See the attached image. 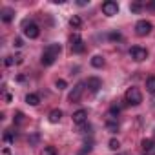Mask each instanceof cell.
<instances>
[{"label":"cell","mask_w":155,"mask_h":155,"mask_svg":"<svg viewBox=\"0 0 155 155\" xmlns=\"http://www.w3.org/2000/svg\"><path fill=\"white\" fill-rule=\"evenodd\" d=\"M69 48H71L73 53H84L86 44H84V40H82V37H81L79 33H73V35L69 37Z\"/></svg>","instance_id":"obj_2"},{"label":"cell","mask_w":155,"mask_h":155,"mask_svg":"<svg viewBox=\"0 0 155 155\" xmlns=\"http://www.w3.org/2000/svg\"><path fill=\"white\" fill-rule=\"evenodd\" d=\"M148 8H151V9H155V2H151V4H150Z\"/></svg>","instance_id":"obj_29"},{"label":"cell","mask_w":155,"mask_h":155,"mask_svg":"<svg viewBox=\"0 0 155 155\" xmlns=\"http://www.w3.org/2000/svg\"><path fill=\"white\" fill-rule=\"evenodd\" d=\"M151 22H148V20H139L137 24H135V33L139 35V37H146L150 31H151Z\"/></svg>","instance_id":"obj_6"},{"label":"cell","mask_w":155,"mask_h":155,"mask_svg":"<svg viewBox=\"0 0 155 155\" xmlns=\"http://www.w3.org/2000/svg\"><path fill=\"white\" fill-rule=\"evenodd\" d=\"M71 119H73V122H75V124L82 126V124L88 120V111H86V110H77V111L73 113V117H71Z\"/></svg>","instance_id":"obj_9"},{"label":"cell","mask_w":155,"mask_h":155,"mask_svg":"<svg viewBox=\"0 0 155 155\" xmlns=\"http://www.w3.org/2000/svg\"><path fill=\"white\" fill-rule=\"evenodd\" d=\"M84 86H86V82H79V84L73 88V91L69 93V101H71V102H79V101H81V97H82V93H84Z\"/></svg>","instance_id":"obj_8"},{"label":"cell","mask_w":155,"mask_h":155,"mask_svg":"<svg viewBox=\"0 0 155 155\" xmlns=\"http://www.w3.org/2000/svg\"><path fill=\"white\" fill-rule=\"evenodd\" d=\"M124 97H126V102H128L130 106H139V104L142 102V93H140L139 88H130Z\"/></svg>","instance_id":"obj_3"},{"label":"cell","mask_w":155,"mask_h":155,"mask_svg":"<svg viewBox=\"0 0 155 155\" xmlns=\"http://www.w3.org/2000/svg\"><path fill=\"white\" fill-rule=\"evenodd\" d=\"M15 58H17V57H15ZM15 58H13V57H8V58H6V60H4V64H6V66H13V64H15V62H17V60H15Z\"/></svg>","instance_id":"obj_26"},{"label":"cell","mask_w":155,"mask_h":155,"mask_svg":"<svg viewBox=\"0 0 155 155\" xmlns=\"http://www.w3.org/2000/svg\"><path fill=\"white\" fill-rule=\"evenodd\" d=\"M110 38H111V40H120V38H122V35H120V33H111V35H110Z\"/></svg>","instance_id":"obj_27"},{"label":"cell","mask_w":155,"mask_h":155,"mask_svg":"<svg viewBox=\"0 0 155 155\" xmlns=\"http://www.w3.org/2000/svg\"><path fill=\"white\" fill-rule=\"evenodd\" d=\"M130 11H131V13H140V11H142V4H140V2H133V4L130 6Z\"/></svg>","instance_id":"obj_20"},{"label":"cell","mask_w":155,"mask_h":155,"mask_svg":"<svg viewBox=\"0 0 155 155\" xmlns=\"http://www.w3.org/2000/svg\"><path fill=\"white\" fill-rule=\"evenodd\" d=\"M55 86H57V90H66V86H68V84H66V81H64V79H58V81L55 82Z\"/></svg>","instance_id":"obj_24"},{"label":"cell","mask_w":155,"mask_h":155,"mask_svg":"<svg viewBox=\"0 0 155 155\" xmlns=\"http://www.w3.org/2000/svg\"><path fill=\"white\" fill-rule=\"evenodd\" d=\"M130 57L133 60H137V62H142V60L148 58V51L144 48H140V46H133V48H130Z\"/></svg>","instance_id":"obj_5"},{"label":"cell","mask_w":155,"mask_h":155,"mask_svg":"<svg viewBox=\"0 0 155 155\" xmlns=\"http://www.w3.org/2000/svg\"><path fill=\"white\" fill-rule=\"evenodd\" d=\"M22 28H24V35H26L28 38H37V37L40 35V29H38V26H37L35 22H28V20H24Z\"/></svg>","instance_id":"obj_4"},{"label":"cell","mask_w":155,"mask_h":155,"mask_svg":"<svg viewBox=\"0 0 155 155\" xmlns=\"http://www.w3.org/2000/svg\"><path fill=\"white\" fill-rule=\"evenodd\" d=\"M146 90L150 93H155V75L153 77H148V81H146Z\"/></svg>","instance_id":"obj_15"},{"label":"cell","mask_w":155,"mask_h":155,"mask_svg":"<svg viewBox=\"0 0 155 155\" xmlns=\"http://www.w3.org/2000/svg\"><path fill=\"white\" fill-rule=\"evenodd\" d=\"M119 148H120V142L117 139H111L110 140V150H119Z\"/></svg>","instance_id":"obj_25"},{"label":"cell","mask_w":155,"mask_h":155,"mask_svg":"<svg viewBox=\"0 0 155 155\" xmlns=\"http://www.w3.org/2000/svg\"><path fill=\"white\" fill-rule=\"evenodd\" d=\"M142 151H144V155H155V140L144 139L142 140Z\"/></svg>","instance_id":"obj_10"},{"label":"cell","mask_w":155,"mask_h":155,"mask_svg":"<svg viewBox=\"0 0 155 155\" xmlns=\"http://www.w3.org/2000/svg\"><path fill=\"white\" fill-rule=\"evenodd\" d=\"M4 140H6V142H9V144L15 140V135H13V131H11V130H8V131H6V135H4Z\"/></svg>","instance_id":"obj_22"},{"label":"cell","mask_w":155,"mask_h":155,"mask_svg":"<svg viewBox=\"0 0 155 155\" xmlns=\"http://www.w3.org/2000/svg\"><path fill=\"white\" fill-rule=\"evenodd\" d=\"M69 24H71L73 28H81V24H82V20H81V17H77V15H73V17L69 18Z\"/></svg>","instance_id":"obj_19"},{"label":"cell","mask_w":155,"mask_h":155,"mask_svg":"<svg viewBox=\"0 0 155 155\" xmlns=\"http://www.w3.org/2000/svg\"><path fill=\"white\" fill-rule=\"evenodd\" d=\"M0 17H2V20H4V22H11V20H13V17H15V11H13L11 8H4L2 11H0Z\"/></svg>","instance_id":"obj_12"},{"label":"cell","mask_w":155,"mask_h":155,"mask_svg":"<svg viewBox=\"0 0 155 155\" xmlns=\"http://www.w3.org/2000/svg\"><path fill=\"white\" fill-rule=\"evenodd\" d=\"M86 86L90 88V91H93V93H97V91L101 90V86H102V82H101V79H97V77H90V79L86 81Z\"/></svg>","instance_id":"obj_11"},{"label":"cell","mask_w":155,"mask_h":155,"mask_svg":"<svg viewBox=\"0 0 155 155\" xmlns=\"http://www.w3.org/2000/svg\"><path fill=\"white\" fill-rule=\"evenodd\" d=\"M106 128H108V131H111V133H115V131L119 130V122H117V120H108V124H106Z\"/></svg>","instance_id":"obj_18"},{"label":"cell","mask_w":155,"mask_h":155,"mask_svg":"<svg viewBox=\"0 0 155 155\" xmlns=\"http://www.w3.org/2000/svg\"><path fill=\"white\" fill-rule=\"evenodd\" d=\"M26 102H28L29 106H38V104H40V97H38L37 93H28V95H26Z\"/></svg>","instance_id":"obj_14"},{"label":"cell","mask_w":155,"mask_h":155,"mask_svg":"<svg viewBox=\"0 0 155 155\" xmlns=\"http://www.w3.org/2000/svg\"><path fill=\"white\" fill-rule=\"evenodd\" d=\"M91 148H93V146H91V142H86V144H84V148H82V151H79V155H86V153H90V151H91Z\"/></svg>","instance_id":"obj_23"},{"label":"cell","mask_w":155,"mask_h":155,"mask_svg":"<svg viewBox=\"0 0 155 155\" xmlns=\"http://www.w3.org/2000/svg\"><path fill=\"white\" fill-rule=\"evenodd\" d=\"M102 13H104L106 17H113V15H117V13H119V6H117V2H113V0H106V2L102 4Z\"/></svg>","instance_id":"obj_7"},{"label":"cell","mask_w":155,"mask_h":155,"mask_svg":"<svg viewBox=\"0 0 155 155\" xmlns=\"http://www.w3.org/2000/svg\"><path fill=\"white\" fill-rule=\"evenodd\" d=\"M13 120H15V124H24V122H26V115H24L22 111H17Z\"/></svg>","instance_id":"obj_17"},{"label":"cell","mask_w":155,"mask_h":155,"mask_svg":"<svg viewBox=\"0 0 155 155\" xmlns=\"http://www.w3.org/2000/svg\"><path fill=\"white\" fill-rule=\"evenodd\" d=\"M13 46H15V48H22V46H24V44H22V38H15Z\"/></svg>","instance_id":"obj_28"},{"label":"cell","mask_w":155,"mask_h":155,"mask_svg":"<svg viewBox=\"0 0 155 155\" xmlns=\"http://www.w3.org/2000/svg\"><path fill=\"white\" fill-rule=\"evenodd\" d=\"M40 155H57V150L53 148V146H48V148H44L42 150V153Z\"/></svg>","instance_id":"obj_21"},{"label":"cell","mask_w":155,"mask_h":155,"mask_svg":"<svg viewBox=\"0 0 155 155\" xmlns=\"http://www.w3.org/2000/svg\"><path fill=\"white\" fill-rule=\"evenodd\" d=\"M48 119H49L51 124H57V122H60V119H62V111H60V110H53V111H49Z\"/></svg>","instance_id":"obj_13"},{"label":"cell","mask_w":155,"mask_h":155,"mask_svg":"<svg viewBox=\"0 0 155 155\" xmlns=\"http://www.w3.org/2000/svg\"><path fill=\"white\" fill-rule=\"evenodd\" d=\"M91 66H93V68H102V66H104V58H102L101 55H95V57L91 58Z\"/></svg>","instance_id":"obj_16"},{"label":"cell","mask_w":155,"mask_h":155,"mask_svg":"<svg viewBox=\"0 0 155 155\" xmlns=\"http://www.w3.org/2000/svg\"><path fill=\"white\" fill-rule=\"evenodd\" d=\"M60 44H49L46 49H44V53H42V57H40V62H42V66H51L57 58H58V53H60Z\"/></svg>","instance_id":"obj_1"}]
</instances>
